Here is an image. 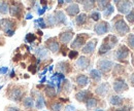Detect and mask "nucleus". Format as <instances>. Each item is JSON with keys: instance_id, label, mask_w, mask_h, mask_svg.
<instances>
[{"instance_id": "1", "label": "nucleus", "mask_w": 134, "mask_h": 111, "mask_svg": "<svg viewBox=\"0 0 134 111\" xmlns=\"http://www.w3.org/2000/svg\"><path fill=\"white\" fill-rule=\"evenodd\" d=\"M110 30L114 32L115 34H117L118 36H126L127 34H129L130 32V28L128 26V24L125 22L123 16L118 15V16H114L111 20V28Z\"/></svg>"}, {"instance_id": "2", "label": "nucleus", "mask_w": 134, "mask_h": 111, "mask_svg": "<svg viewBox=\"0 0 134 111\" xmlns=\"http://www.w3.org/2000/svg\"><path fill=\"white\" fill-rule=\"evenodd\" d=\"M26 95V89L23 85H16V84H9L6 90V97L14 101V102H21Z\"/></svg>"}, {"instance_id": "3", "label": "nucleus", "mask_w": 134, "mask_h": 111, "mask_svg": "<svg viewBox=\"0 0 134 111\" xmlns=\"http://www.w3.org/2000/svg\"><path fill=\"white\" fill-rule=\"evenodd\" d=\"M118 37L114 34H108L103 40H102V43H101L100 48L98 49V56L102 57L104 55H106L107 52H109L114 48H116L118 45Z\"/></svg>"}, {"instance_id": "4", "label": "nucleus", "mask_w": 134, "mask_h": 111, "mask_svg": "<svg viewBox=\"0 0 134 111\" xmlns=\"http://www.w3.org/2000/svg\"><path fill=\"white\" fill-rule=\"evenodd\" d=\"M129 57H130V49L125 44H120L117 49L114 51V59L121 64L128 65Z\"/></svg>"}, {"instance_id": "5", "label": "nucleus", "mask_w": 134, "mask_h": 111, "mask_svg": "<svg viewBox=\"0 0 134 111\" xmlns=\"http://www.w3.org/2000/svg\"><path fill=\"white\" fill-rule=\"evenodd\" d=\"M17 29V22L14 19H2L0 20V31H3L8 37L14 36Z\"/></svg>"}, {"instance_id": "6", "label": "nucleus", "mask_w": 134, "mask_h": 111, "mask_svg": "<svg viewBox=\"0 0 134 111\" xmlns=\"http://www.w3.org/2000/svg\"><path fill=\"white\" fill-rule=\"evenodd\" d=\"M97 70L101 73V75H103L105 78L108 77V74L111 72L115 63L110 60H107V59H99L97 61Z\"/></svg>"}, {"instance_id": "7", "label": "nucleus", "mask_w": 134, "mask_h": 111, "mask_svg": "<svg viewBox=\"0 0 134 111\" xmlns=\"http://www.w3.org/2000/svg\"><path fill=\"white\" fill-rule=\"evenodd\" d=\"M91 39V34L88 33H80L75 36L73 41L70 43V48L72 50H79L84 48V45Z\"/></svg>"}, {"instance_id": "8", "label": "nucleus", "mask_w": 134, "mask_h": 111, "mask_svg": "<svg viewBox=\"0 0 134 111\" xmlns=\"http://www.w3.org/2000/svg\"><path fill=\"white\" fill-rule=\"evenodd\" d=\"M9 15L12 17H16L21 20L24 14V5L19 1H12L9 2Z\"/></svg>"}, {"instance_id": "9", "label": "nucleus", "mask_w": 134, "mask_h": 111, "mask_svg": "<svg viewBox=\"0 0 134 111\" xmlns=\"http://www.w3.org/2000/svg\"><path fill=\"white\" fill-rule=\"evenodd\" d=\"M113 89L117 94H122L124 92H127L129 90V85L127 84L126 80L122 76L121 77H115L113 82Z\"/></svg>"}, {"instance_id": "10", "label": "nucleus", "mask_w": 134, "mask_h": 111, "mask_svg": "<svg viewBox=\"0 0 134 111\" xmlns=\"http://www.w3.org/2000/svg\"><path fill=\"white\" fill-rule=\"evenodd\" d=\"M94 32L97 34V35H104L106 33L110 31V24L107 22V21H99L97 22L95 25H94V28H93Z\"/></svg>"}, {"instance_id": "11", "label": "nucleus", "mask_w": 134, "mask_h": 111, "mask_svg": "<svg viewBox=\"0 0 134 111\" xmlns=\"http://www.w3.org/2000/svg\"><path fill=\"white\" fill-rule=\"evenodd\" d=\"M74 37V32L72 29L68 28V29H65L62 32H60L59 36H58V40L59 42H61L63 45H66L69 42H71L72 38Z\"/></svg>"}, {"instance_id": "12", "label": "nucleus", "mask_w": 134, "mask_h": 111, "mask_svg": "<svg viewBox=\"0 0 134 111\" xmlns=\"http://www.w3.org/2000/svg\"><path fill=\"white\" fill-rule=\"evenodd\" d=\"M98 43V39L97 38H92L90 39L86 44L84 45V48H82V54L86 55V56H92L96 49Z\"/></svg>"}, {"instance_id": "13", "label": "nucleus", "mask_w": 134, "mask_h": 111, "mask_svg": "<svg viewBox=\"0 0 134 111\" xmlns=\"http://www.w3.org/2000/svg\"><path fill=\"white\" fill-rule=\"evenodd\" d=\"M44 106L50 111H62L64 109V103L60 100H48L44 102Z\"/></svg>"}, {"instance_id": "14", "label": "nucleus", "mask_w": 134, "mask_h": 111, "mask_svg": "<svg viewBox=\"0 0 134 111\" xmlns=\"http://www.w3.org/2000/svg\"><path fill=\"white\" fill-rule=\"evenodd\" d=\"M87 109L89 110H92V109H95V108H99V107H103L104 106V101L100 100L99 98L95 97L93 95L86 103H85Z\"/></svg>"}, {"instance_id": "15", "label": "nucleus", "mask_w": 134, "mask_h": 111, "mask_svg": "<svg viewBox=\"0 0 134 111\" xmlns=\"http://www.w3.org/2000/svg\"><path fill=\"white\" fill-rule=\"evenodd\" d=\"M46 48L53 54H58L60 50V42L57 37H51L46 41Z\"/></svg>"}, {"instance_id": "16", "label": "nucleus", "mask_w": 134, "mask_h": 111, "mask_svg": "<svg viewBox=\"0 0 134 111\" xmlns=\"http://www.w3.org/2000/svg\"><path fill=\"white\" fill-rule=\"evenodd\" d=\"M110 84L108 82H101L100 84H98L96 87H95V95L99 96L101 98H104L109 94L110 92Z\"/></svg>"}, {"instance_id": "17", "label": "nucleus", "mask_w": 134, "mask_h": 111, "mask_svg": "<svg viewBox=\"0 0 134 111\" xmlns=\"http://www.w3.org/2000/svg\"><path fill=\"white\" fill-rule=\"evenodd\" d=\"M118 11L122 15H127L132 9V2L130 1H115Z\"/></svg>"}, {"instance_id": "18", "label": "nucleus", "mask_w": 134, "mask_h": 111, "mask_svg": "<svg viewBox=\"0 0 134 111\" xmlns=\"http://www.w3.org/2000/svg\"><path fill=\"white\" fill-rule=\"evenodd\" d=\"M91 65V60L89 57H86V56H81L77 58L76 62H75V67L77 70L80 71H85L87 70Z\"/></svg>"}, {"instance_id": "19", "label": "nucleus", "mask_w": 134, "mask_h": 111, "mask_svg": "<svg viewBox=\"0 0 134 111\" xmlns=\"http://www.w3.org/2000/svg\"><path fill=\"white\" fill-rule=\"evenodd\" d=\"M56 69L58 71V73H61V74H69L72 72V65L69 63L68 61H62V62H59V63L56 65Z\"/></svg>"}, {"instance_id": "20", "label": "nucleus", "mask_w": 134, "mask_h": 111, "mask_svg": "<svg viewBox=\"0 0 134 111\" xmlns=\"http://www.w3.org/2000/svg\"><path fill=\"white\" fill-rule=\"evenodd\" d=\"M53 16L55 17V22H56V27H60L62 25H66L67 19L65 14L62 10H55Z\"/></svg>"}, {"instance_id": "21", "label": "nucleus", "mask_w": 134, "mask_h": 111, "mask_svg": "<svg viewBox=\"0 0 134 111\" xmlns=\"http://www.w3.org/2000/svg\"><path fill=\"white\" fill-rule=\"evenodd\" d=\"M125 100L126 99H124L123 97L119 95H111L108 99V102L111 106L117 107V108H121L125 105Z\"/></svg>"}, {"instance_id": "22", "label": "nucleus", "mask_w": 134, "mask_h": 111, "mask_svg": "<svg viewBox=\"0 0 134 111\" xmlns=\"http://www.w3.org/2000/svg\"><path fill=\"white\" fill-rule=\"evenodd\" d=\"M94 95L92 92H90V91H87V90H84V91H80V92H77L76 94H75V100L77 101V102H80V103H86L92 96Z\"/></svg>"}, {"instance_id": "23", "label": "nucleus", "mask_w": 134, "mask_h": 111, "mask_svg": "<svg viewBox=\"0 0 134 111\" xmlns=\"http://www.w3.org/2000/svg\"><path fill=\"white\" fill-rule=\"evenodd\" d=\"M88 19L89 16L86 13H82L80 15L75 16V25H76V28L77 29H81V28H86V25H87V22H88Z\"/></svg>"}, {"instance_id": "24", "label": "nucleus", "mask_w": 134, "mask_h": 111, "mask_svg": "<svg viewBox=\"0 0 134 111\" xmlns=\"http://www.w3.org/2000/svg\"><path fill=\"white\" fill-rule=\"evenodd\" d=\"M80 10H81L80 9V5L77 3H73V2H71L66 8H65L66 14L70 17H74V16H76L77 15H80Z\"/></svg>"}, {"instance_id": "25", "label": "nucleus", "mask_w": 134, "mask_h": 111, "mask_svg": "<svg viewBox=\"0 0 134 111\" xmlns=\"http://www.w3.org/2000/svg\"><path fill=\"white\" fill-rule=\"evenodd\" d=\"M75 83L79 89H84L89 84V77L86 74H77L75 76Z\"/></svg>"}, {"instance_id": "26", "label": "nucleus", "mask_w": 134, "mask_h": 111, "mask_svg": "<svg viewBox=\"0 0 134 111\" xmlns=\"http://www.w3.org/2000/svg\"><path fill=\"white\" fill-rule=\"evenodd\" d=\"M43 93L44 95L47 96L48 99L50 100H54L57 98V95H58V92L56 91V89L54 86H52L50 84H47L44 85V89H43Z\"/></svg>"}, {"instance_id": "27", "label": "nucleus", "mask_w": 134, "mask_h": 111, "mask_svg": "<svg viewBox=\"0 0 134 111\" xmlns=\"http://www.w3.org/2000/svg\"><path fill=\"white\" fill-rule=\"evenodd\" d=\"M22 105L26 110H30L35 106V102H34V98L32 96H27L22 100Z\"/></svg>"}, {"instance_id": "28", "label": "nucleus", "mask_w": 134, "mask_h": 111, "mask_svg": "<svg viewBox=\"0 0 134 111\" xmlns=\"http://www.w3.org/2000/svg\"><path fill=\"white\" fill-rule=\"evenodd\" d=\"M90 78L92 80L93 83L95 84H98V82L101 81V78H102V75L101 73L97 70V69H92L90 71Z\"/></svg>"}, {"instance_id": "29", "label": "nucleus", "mask_w": 134, "mask_h": 111, "mask_svg": "<svg viewBox=\"0 0 134 111\" xmlns=\"http://www.w3.org/2000/svg\"><path fill=\"white\" fill-rule=\"evenodd\" d=\"M35 100V107L36 109H42L44 107V97L41 93H37L36 94V98L34 99Z\"/></svg>"}, {"instance_id": "30", "label": "nucleus", "mask_w": 134, "mask_h": 111, "mask_svg": "<svg viewBox=\"0 0 134 111\" xmlns=\"http://www.w3.org/2000/svg\"><path fill=\"white\" fill-rule=\"evenodd\" d=\"M79 3L83 5L85 11H93V9L96 7V1H79L77 4Z\"/></svg>"}, {"instance_id": "31", "label": "nucleus", "mask_w": 134, "mask_h": 111, "mask_svg": "<svg viewBox=\"0 0 134 111\" xmlns=\"http://www.w3.org/2000/svg\"><path fill=\"white\" fill-rule=\"evenodd\" d=\"M35 54L38 57V59L41 60V59L48 58V56H49V49L46 48V46H39V48H36Z\"/></svg>"}, {"instance_id": "32", "label": "nucleus", "mask_w": 134, "mask_h": 111, "mask_svg": "<svg viewBox=\"0 0 134 111\" xmlns=\"http://www.w3.org/2000/svg\"><path fill=\"white\" fill-rule=\"evenodd\" d=\"M125 72V69H124V66L123 65H120V64H115L114 68H113V75L114 77H121V75H123V73Z\"/></svg>"}, {"instance_id": "33", "label": "nucleus", "mask_w": 134, "mask_h": 111, "mask_svg": "<svg viewBox=\"0 0 134 111\" xmlns=\"http://www.w3.org/2000/svg\"><path fill=\"white\" fill-rule=\"evenodd\" d=\"M114 11H115V7H114V5L110 3L104 10H103V17L105 19V20H107V19H109L111 15L114 14Z\"/></svg>"}, {"instance_id": "34", "label": "nucleus", "mask_w": 134, "mask_h": 111, "mask_svg": "<svg viewBox=\"0 0 134 111\" xmlns=\"http://www.w3.org/2000/svg\"><path fill=\"white\" fill-rule=\"evenodd\" d=\"M9 11V2L7 1H0V14L7 15Z\"/></svg>"}, {"instance_id": "35", "label": "nucleus", "mask_w": 134, "mask_h": 111, "mask_svg": "<svg viewBox=\"0 0 134 111\" xmlns=\"http://www.w3.org/2000/svg\"><path fill=\"white\" fill-rule=\"evenodd\" d=\"M125 42H126V46L129 48H131V49H133L134 50V34H129L127 37H126V39H125Z\"/></svg>"}, {"instance_id": "36", "label": "nucleus", "mask_w": 134, "mask_h": 111, "mask_svg": "<svg viewBox=\"0 0 134 111\" xmlns=\"http://www.w3.org/2000/svg\"><path fill=\"white\" fill-rule=\"evenodd\" d=\"M70 87H71L70 81H69V80H67V79L63 80V83H62V89H61L62 93H63V94H66V95H68V94L70 93Z\"/></svg>"}, {"instance_id": "37", "label": "nucleus", "mask_w": 134, "mask_h": 111, "mask_svg": "<svg viewBox=\"0 0 134 111\" xmlns=\"http://www.w3.org/2000/svg\"><path fill=\"white\" fill-rule=\"evenodd\" d=\"M46 25H47V27H49V28H53V27H56V22H55V17L53 16V14L52 15H49V16L46 17Z\"/></svg>"}, {"instance_id": "38", "label": "nucleus", "mask_w": 134, "mask_h": 111, "mask_svg": "<svg viewBox=\"0 0 134 111\" xmlns=\"http://www.w3.org/2000/svg\"><path fill=\"white\" fill-rule=\"evenodd\" d=\"M88 16H89V19H90V20L95 21V22H99V21H100V19H101V15L98 10H93V11H91V13H90V15H89Z\"/></svg>"}, {"instance_id": "39", "label": "nucleus", "mask_w": 134, "mask_h": 111, "mask_svg": "<svg viewBox=\"0 0 134 111\" xmlns=\"http://www.w3.org/2000/svg\"><path fill=\"white\" fill-rule=\"evenodd\" d=\"M109 4H110L109 1H96V7L98 8V11L99 10L103 11Z\"/></svg>"}, {"instance_id": "40", "label": "nucleus", "mask_w": 134, "mask_h": 111, "mask_svg": "<svg viewBox=\"0 0 134 111\" xmlns=\"http://www.w3.org/2000/svg\"><path fill=\"white\" fill-rule=\"evenodd\" d=\"M126 20L128 23L134 24V8H132L127 15H126Z\"/></svg>"}, {"instance_id": "41", "label": "nucleus", "mask_w": 134, "mask_h": 111, "mask_svg": "<svg viewBox=\"0 0 134 111\" xmlns=\"http://www.w3.org/2000/svg\"><path fill=\"white\" fill-rule=\"evenodd\" d=\"M36 39V36L34 35L33 33H27L26 37H25V41L28 43H33Z\"/></svg>"}, {"instance_id": "42", "label": "nucleus", "mask_w": 134, "mask_h": 111, "mask_svg": "<svg viewBox=\"0 0 134 111\" xmlns=\"http://www.w3.org/2000/svg\"><path fill=\"white\" fill-rule=\"evenodd\" d=\"M34 23H35V24H37V26H39V27H40V28H42V29L48 28V27H47V25H46V23H44V19H43V17H39L38 20H35V21H34Z\"/></svg>"}, {"instance_id": "43", "label": "nucleus", "mask_w": 134, "mask_h": 111, "mask_svg": "<svg viewBox=\"0 0 134 111\" xmlns=\"http://www.w3.org/2000/svg\"><path fill=\"white\" fill-rule=\"evenodd\" d=\"M67 55H68V58L70 60H74V59L79 58V51L77 50H69V52Z\"/></svg>"}, {"instance_id": "44", "label": "nucleus", "mask_w": 134, "mask_h": 111, "mask_svg": "<svg viewBox=\"0 0 134 111\" xmlns=\"http://www.w3.org/2000/svg\"><path fill=\"white\" fill-rule=\"evenodd\" d=\"M130 110H131V108L129 106H127V105H124L121 108H110V109H108V111H130Z\"/></svg>"}, {"instance_id": "45", "label": "nucleus", "mask_w": 134, "mask_h": 111, "mask_svg": "<svg viewBox=\"0 0 134 111\" xmlns=\"http://www.w3.org/2000/svg\"><path fill=\"white\" fill-rule=\"evenodd\" d=\"M28 70L31 72V73H36V70H37V65H35V64H32V65H30V66H28Z\"/></svg>"}, {"instance_id": "46", "label": "nucleus", "mask_w": 134, "mask_h": 111, "mask_svg": "<svg viewBox=\"0 0 134 111\" xmlns=\"http://www.w3.org/2000/svg\"><path fill=\"white\" fill-rule=\"evenodd\" d=\"M4 111H22L20 108L18 107H15V106H6Z\"/></svg>"}, {"instance_id": "47", "label": "nucleus", "mask_w": 134, "mask_h": 111, "mask_svg": "<svg viewBox=\"0 0 134 111\" xmlns=\"http://www.w3.org/2000/svg\"><path fill=\"white\" fill-rule=\"evenodd\" d=\"M60 49L62 50L61 52H62L63 56H67V50H68V48H67L66 45H63V44H62V46H60Z\"/></svg>"}, {"instance_id": "48", "label": "nucleus", "mask_w": 134, "mask_h": 111, "mask_svg": "<svg viewBox=\"0 0 134 111\" xmlns=\"http://www.w3.org/2000/svg\"><path fill=\"white\" fill-rule=\"evenodd\" d=\"M129 82H130L131 86H134V72L131 74V76L129 77Z\"/></svg>"}, {"instance_id": "49", "label": "nucleus", "mask_w": 134, "mask_h": 111, "mask_svg": "<svg viewBox=\"0 0 134 111\" xmlns=\"http://www.w3.org/2000/svg\"><path fill=\"white\" fill-rule=\"evenodd\" d=\"M13 59H14V61H15V62H18V61H20V60L22 59V55H21V54H18V55H16Z\"/></svg>"}, {"instance_id": "50", "label": "nucleus", "mask_w": 134, "mask_h": 111, "mask_svg": "<svg viewBox=\"0 0 134 111\" xmlns=\"http://www.w3.org/2000/svg\"><path fill=\"white\" fill-rule=\"evenodd\" d=\"M7 71H8V68H7V67H2V68H1V72H0V73H1V74H5Z\"/></svg>"}, {"instance_id": "51", "label": "nucleus", "mask_w": 134, "mask_h": 111, "mask_svg": "<svg viewBox=\"0 0 134 111\" xmlns=\"http://www.w3.org/2000/svg\"><path fill=\"white\" fill-rule=\"evenodd\" d=\"M32 17H33V16H32L31 14H28V15L26 16V20H31Z\"/></svg>"}, {"instance_id": "52", "label": "nucleus", "mask_w": 134, "mask_h": 111, "mask_svg": "<svg viewBox=\"0 0 134 111\" xmlns=\"http://www.w3.org/2000/svg\"><path fill=\"white\" fill-rule=\"evenodd\" d=\"M131 62H132V65L134 67V52H131Z\"/></svg>"}, {"instance_id": "53", "label": "nucleus", "mask_w": 134, "mask_h": 111, "mask_svg": "<svg viewBox=\"0 0 134 111\" xmlns=\"http://www.w3.org/2000/svg\"><path fill=\"white\" fill-rule=\"evenodd\" d=\"M9 76H10V78L15 77V70H14V69L12 70V72H10V75H9Z\"/></svg>"}, {"instance_id": "54", "label": "nucleus", "mask_w": 134, "mask_h": 111, "mask_svg": "<svg viewBox=\"0 0 134 111\" xmlns=\"http://www.w3.org/2000/svg\"><path fill=\"white\" fill-rule=\"evenodd\" d=\"M46 80H47V77H46V76H44V77H43V78H42V79L40 80V83H43V82H44V81H46Z\"/></svg>"}, {"instance_id": "55", "label": "nucleus", "mask_w": 134, "mask_h": 111, "mask_svg": "<svg viewBox=\"0 0 134 111\" xmlns=\"http://www.w3.org/2000/svg\"><path fill=\"white\" fill-rule=\"evenodd\" d=\"M37 33H38V35H39V36H42V35H43V34H42V32L40 31V30H38V31H37Z\"/></svg>"}, {"instance_id": "56", "label": "nucleus", "mask_w": 134, "mask_h": 111, "mask_svg": "<svg viewBox=\"0 0 134 111\" xmlns=\"http://www.w3.org/2000/svg\"><path fill=\"white\" fill-rule=\"evenodd\" d=\"M95 111H105L104 109H97V110H95Z\"/></svg>"}, {"instance_id": "57", "label": "nucleus", "mask_w": 134, "mask_h": 111, "mask_svg": "<svg viewBox=\"0 0 134 111\" xmlns=\"http://www.w3.org/2000/svg\"><path fill=\"white\" fill-rule=\"evenodd\" d=\"M2 87H3V85H0V91L2 90Z\"/></svg>"}, {"instance_id": "58", "label": "nucleus", "mask_w": 134, "mask_h": 111, "mask_svg": "<svg viewBox=\"0 0 134 111\" xmlns=\"http://www.w3.org/2000/svg\"><path fill=\"white\" fill-rule=\"evenodd\" d=\"M26 111H36V110H33V109H30V110H26Z\"/></svg>"}, {"instance_id": "59", "label": "nucleus", "mask_w": 134, "mask_h": 111, "mask_svg": "<svg viewBox=\"0 0 134 111\" xmlns=\"http://www.w3.org/2000/svg\"><path fill=\"white\" fill-rule=\"evenodd\" d=\"M0 72H1V68H0Z\"/></svg>"}, {"instance_id": "60", "label": "nucleus", "mask_w": 134, "mask_h": 111, "mask_svg": "<svg viewBox=\"0 0 134 111\" xmlns=\"http://www.w3.org/2000/svg\"><path fill=\"white\" fill-rule=\"evenodd\" d=\"M132 30H133V31H134V28H133V29H132Z\"/></svg>"}]
</instances>
